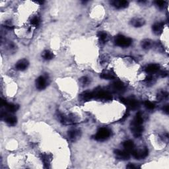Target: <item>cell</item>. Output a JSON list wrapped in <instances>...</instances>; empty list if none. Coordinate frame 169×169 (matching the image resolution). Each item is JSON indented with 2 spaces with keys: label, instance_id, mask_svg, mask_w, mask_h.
<instances>
[{
  "label": "cell",
  "instance_id": "obj_29",
  "mask_svg": "<svg viewBox=\"0 0 169 169\" xmlns=\"http://www.w3.org/2000/svg\"><path fill=\"white\" fill-rule=\"evenodd\" d=\"M81 83L83 85H88L89 83H90V79L87 77H83L82 78H81Z\"/></svg>",
  "mask_w": 169,
  "mask_h": 169
},
{
  "label": "cell",
  "instance_id": "obj_32",
  "mask_svg": "<svg viewBox=\"0 0 169 169\" xmlns=\"http://www.w3.org/2000/svg\"><path fill=\"white\" fill-rule=\"evenodd\" d=\"M160 75H161L162 77H165L167 76V75H168V73H167V71H161V73H160Z\"/></svg>",
  "mask_w": 169,
  "mask_h": 169
},
{
  "label": "cell",
  "instance_id": "obj_8",
  "mask_svg": "<svg viewBox=\"0 0 169 169\" xmlns=\"http://www.w3.org/2000/svg\"><path fill=\"white\" fill-rule=\"evenodd\" d=\"M47 83H48L47 77L45 76L41 75V76L39 77L36 79V86L37 89H39L40 91L45 89L46 87H47Z\"/></svg>",
  "mask_w": 169,
  "mask_h": 169
},
{
  "label": "cell",
  "instance_id": "obj_19",
  "mask_svg": "<svg viewBox=\"0 0 169 169\" xmlns=\"http://www.w3.org/2000/svg\"><path fill=\"white\" fill-rule=\"evenodd\" d=\"M80 97L82 101H90L92 99H94V94H93V92L85 91L80 95Z\"/></svg>",
  "mask_w": 169,
  "mask_h": 169
},
{
  "label": "cell",
  "instance_id": "obj_9",
  "mask_svg": "<svg viewBox=\"0 0 169 169\" xmlns=\"http://www.w3.org/2000/svg\"><path fill=\"white\" fill-rule=\"evenodd\" d=\"M2 105L3 106H5L6 110L9 112H15L19 108V105L13 104V103H9L4 99L2 100Z\"/></svg>",
  "mask_w": 169,
  "mask_h": 169
},
{
  "label": "cell",
  "instance_id": "obj_10",
  "mask_svg": "<svg viewBox=\"0 0 169 169\" xmlns=\"http://www.w3.org/2000/svg\"><path fill=\"white\" fill-rule=\"evenodd\" d=\"M114 153L116 155V157L119 159L121 160H128L130 158V153L126 150H120V149H116L114 151Z\"/></svg>",
  "mask_w": 169,
  "mask_h": 169
},
{
  "label": "cell",
  "instance_id": "obj_25",
  "mask_svg": "<svg viewBox=\"0 0 169 169\" xmlns=\"http://www.w3.org/2000/svg\"><path fill=\"white\" fill-rule=\"evenodd\" d=\"M168 93L165 91H161L160 92H158V94L157 95V99L158 101H163V100L166 99L168 98Z\"/></svg>",
  "mask_w": 169,
  "mask_h": 169
},
{
  "label": "cell",
  "instance_id": "obj_16",
  "mask_svg": "<svg viewBox=\"0 0 169 169\" xmlns=\"http://www.w3.org/2000/svg\"><path fill=\"white\" fill-rule=\"evenodd\" d=\"M164 23L163 22L155 23L152 27L153 33L156 34H161L164 29Z\"/></svg>",
  "mask_w": 169,
  "mask_h": 169
},
{
  "label": "cell",
  "instance_id": "obj_6",
  "mask_svg": "<svg viewBox=\"0 0 169 169\" xmlns=\"http://www.w3.org/2000/svg\"><path fill=\"white\" fill-rule=\"evenodd\" d=\"M131 154L132 155V156L136 158V159H143V158H146L148 155H149V150H148L146 147H145L144 149H141V150H137L134 149L132 152H131Z\"/></svg>",
  "mask_w": 169,
  "mask_h": 169
},
{
  "label": "cell",
  "instance_id": "obj_17",
  "mask_svg": "<svg viewBox=\"0 0 169 169\" xmlns=\"http://www.w3.org/2000/svg\"><path fill=\"white\" fill-rule=\"evenodd\" d=\"M123 146L124 147V149L128 151L131 153V152L135 149V145L132 140H127L124 141L123 143Z\"/></svg>",
  "mask_w": 169,
  "mask_h": 169
},
{
  "label": "cell",
  "instance_id": "obj_18",
  "mask_svg": "<svg viewBox=\"0 0 169 169\" xmlns=\"http://www.w3.org/2000/svg\"><path fill=\"white\" fill-rule=\"evenodd\" d=\"M145 23H146L145 20L141 18H134L132 20V21H131L132 25L134 27H136V28L143 27L145 25Z\"/></svg>",
  "mask_w": 169,
  "mask_h": 169
},
{
  "label": "cell",
  "instance_id": "obj_23",
  "mask_svg": "<svg viewBox=\"0 0 169 169\" xmlns=\"http://www.w3.org/2000/svg\"><path fill=\"white\" fill-rule=\"evenodd\" d=\"M101 77L104 79H107V80H110V79H114L116 77L114 74L113 73H111L110 71H105L101 74Z\"/></svg>",
  "mask_w": 169,
  "mask_h": 169
},
{
  "label": "cell",
  "instance_id": "obj_12",
  "mask_svg": "<svg viewBox=\"0 0 169 169\" xmlns=\"http://www.w3.org/2000/svg\"><path fill=\"white\" fill-rule=\"evenodd\" d=\"M111 4L113 7H114L115 8L118 9H122L126 8L129 5V2L127 1H119V0H115V1L111 2Z\"/></svg>",
  "mask_w": 169,
  "mask_h": 169
},
{
  "label": "cell",
  "instance_id": "obj_15",
  "mask_svg": "<svg viewBox=\"0 0 169 169\" xmlns=\"http://www.w3.org/2000/svg\"><path fill=\"white\" fill-rule=\"evenodd\" d=\"M81 136V132L77 129H71L68 132V136L70 139L75 141H76Z\"/></svg>",
  "mask_w": 169,
  "mask_h": 169
},
{
  "label": "cell",
  "instance_id": "obj_11",
  "mask_svg": "<svg viewBox=\"0 0 169 169\" xmlns=\"http://www.w3.org/2000/svg\"><path fill=\"white\" fill-rule=\"evenodd\" d=\"M112 88L116 92H122L125 90V85L122 81H116L112 83Z\"/></svg>",
  "mask_w": 169,
  "mask_h": 169
},
{
  "label": "cell",
  "instance_id": "obj_24",
  "mask_svg": "<svg viewBox=\"0 0 169 169\" xmlns=\"http://www.w3.org/2000/svg\"><path fill=\"white\" fill-rule=\"evenodd\" d=\"M40 18L39 17L35 16L33 18L31 19L30 20V24L31 25H33L34 27H38L40 25Z\"/></svg>",
  "mask_w": 169,
  "mask_h": 169
},
{
  "label": "cell",
  "instance_id": "obj_4",
  "mask_svg": "<svg viewBox=\"0 0 169 169\" xmlns=\"http://www.w3.org/2000/svg\"><path fill=\"white\" fill-rule=\"evenodd\" d=\"M131 130H132L134 137H139L143 133V127L141 124L132 121V124H131Z\"/></svg>",
  "mask_w": 169,
  "mask_h": 169
},
{
  "label": "cell",
  "instance_id": "obj_31",
  "mask_svg": "<svg viewBox=\"0 0 169 169\" xmlns=\"http://www.w3.org/2000/svg\"><path fill=\"white\" fill-rule=\"evenodd\" d=\"M163 112L164 113H166L167 114H168V110H169V108H168V105H164L163 107Z\"/></svg>",
  "mask_w": 169,
  "mask_h": 169
},
{
  "label": "cell",
  "instance_id": "obj_27",
  "mask_svg": "<svg viewBox=\"0 0 169 169\" xmlns=\"http://www.w3.org/2000/svg\"><path fill=\"white\" fill-rule=\"evenodd\" d=\"M42 160L43 161L44 164L45 165H47V166L48 164H49L50 163V157L49 155H48L47 154H43L42 155Z\"/></svg>",
  "mask_w": 169,
  "mask_h": 169
},
{
  "label": "cell",
  "instance_id": "obj_7",
  "mask_svg": "<svg viewBox=\"0 0 169 169\" xmlns=\"http://www.w3.org/2000/svg\"><path fill=\"white\" fill-rule=\"evenodd\" d=\"M1 117L2 118L4 119L5 122L9 126H14L17 123V119L15 116L9 114L6 112H2Z\"/></svg>",
  "mask_w": 169,
  "mask_h": 169
},
{
  "label": "cell",
  "instance_id": "obj_20",
  "mask_svg": "<svg viewBox=\"0 0 169 169\" xmlns=\"http://www.w3.org/2000/svg\"><path fill=\"white\" fill-rule=\"evenodd\" d=\"M97 36L100 42L102 44L106 43L108 39V34L106 32H105V31H100V32H99Z\"/></svg>",
  "mask_w": 169,
  "mask_h": 169
},
{
  "label": "cell",
  "instance_id": "obj_2",
  "mask_svg": "<svg viewBox=\"0 0 169 169\" xmlns=\"http://www.w3.org/2000/svg\"><path fill=\"white\" fill-rule=\"evenodd\" d=\"M114 43L116 46L122 47V48H127L129 47L132 43V40L130 38L126 37L124 35H119L116 36L114 39Z\"/></svg>",
  "mask_w": 169,
  "mask_h": 169
},
{
  "label": "cell",
  "instance_id": "obj_13",
  "mask_svg": "<svg viewBox=\"0 0 169 169\" xmlns=\"http://www.w3.org/2000/svg\"><path fill=\"white\" fill-rule=\"evenodd\" d=\"M159 69H160V66L158 64H151L147 65L146 67L145 68V70H146V71L147 74L151 75V74L157 73V72L159 70Z\"/></svg>",
  "mask_w": 169,
  "mask_h": 169
},
{
  "label": "cell",
  "instance_id": "obj_1",
  "mask_svg": "<svg viewBox=\"0 0 169 169\" xmlns=\"http://www.w3.org/2000/svg\"><path fill=\"white\" fill-rule=\"evenodd\" d=\"M111 135L112 131L110 129L107 128V127H101L95 134L94 139L98 141H104L109 139Z\"/></svg>",
  "mask_w": 169,
  "mask_h": 169
},
{
  "label": "cell",
  "instance_id": "obj_22",
  "mask_svg": "<svg viewBox=\"0 0 169 169\" xmlns=\"http://www.w3.org/2000/svg\"><path fill=\"white\" fill-rule=\"evenodd\" d=\"M42 56L45 60H51L54 58V55L49 50H44L42 54Z\"/></svg>",
  "mask_w": 169,
  "mask_h": 169
},
{
  "label": "cell",
  "instance_id": "obj_5",
  "mask_svg": "<svg viewBox=\"0 0 169 169\" xmlns=\"http://www.w3.org/2000/svg\"><path fill=\"white\" fill-rule=\"evenodd\" d=\"M120 101L130 110H136L139 106V102L134 99L121 98Z\"/></svg>",
  "mask_w": 169,
  "mask_h": 169
},
{
  "label": "cell",
  "instance_id": "obj_30",
  "mask_svg": "<svg viewBox=\"0 0 169 169\" xmlns=\"http://www.w3.org/2000/svg\"><path fill=\"white\" fill-rule=\"evenodd\" d=\"M127 168H130V169H133V168H139V167L137 166V165H135V164H132V163H130L126 167Z\"/></svg>",
  "mask_w": 169,
  "mask_h": 169
},
{
  "label": "cell",
  "instance_id": "obj_14",
  "mask_svg": "<svg viewBox=\"0 0 169 169\" xmlns=\"http://www.w3.org/2000/svg\"><path fill=\"white\" fill-rule=\"evenodd\" d=\"M29 63L28 60H27L25 59H23L19 60L17 63L16 64L15 67L17 70L19 71H24L26 69L29 67Z\"/></svg>",
  "mask_w": 169,
  "mask_h": 169
},
{
  "label": "cell",
  "instance_id": "obj_28",
  "mask_svg": "<svg viewBox=\"0 0 169 169\" xmlns=\"http://www.w3.org/2000/svg\"><path fill=\"white\" fill-rule=\"evenodd\" d=\"M166 2L165 1H161V0H158V1L155 2V4L156 5L158 8L163 9L164 8V7L166 5Z\"/></svg>",
  "mask_w": 169,
  "mask_h": 169
},
{
  "label": "cell",
  "instance_id": "obj_26",
  "mask_svg": "<svg viewBox=\"0 0 169 169\" xmlns=\"http://www.w3.org/2000/svg\"><path fill=\"white\" fill-rule=\"evenodd\" d=\"M144 105L146 108L148 110H153L155 108V104L153 102H151L149 101H146L144 102Z\"/></svg>",
  "mask_w": 169,
  "mask_h": 169
},
{
  "label": "cell",
  "instance_id": "obj_3",
  "mask_svg": "<svg viewBox=\"0 0 169 169\" xmlns=\"http://www.w3.org/2000/svg\"><path fill=\"white\" fill-rule=\"evenodd\" d=\"M94 98L98 99H102V100H106V101H110L112 99V95L108 91H104L101 89H96L94 92Z\"/></svg>",
  "mask_w": 169,
  "mask_h": 169
},
{
  "label": "cell",
  "instance_id": "obj_21",
  "mask_svg": "<svg viewBox=\"0 0 169 169\" xmlns=\"http://www.w3.org/2000/svg\"><path fill=\"white\" fill-rule=\"evenodd\" d=\"M153 45V43L152 41L149 39H146L142 41L141 42V46L145 50H149L150 48H152Z\"/></svg>",
  "mask_w": 169,
  "mask_h": 169
}]
</instances>
